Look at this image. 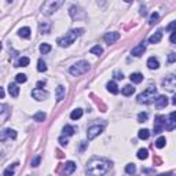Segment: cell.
I'll return each instance as SVG.
<instances>
[{"label":"cell","instance_id":"6da1fadb","mask_svg":"<svg viewBox=\"0 0 176 176\" xmlns=\"http://www.w3.org/2000/svg\"><path fill=\"white\" fill-rule=\"evenodd\" d=\"M111 166L110 160L102 157H92L87 164V172L91 175H105Z\"/></svg>","mask_w":176,"mask_h":176},{"label":"cell","instance_id":"7a4b0ae2","mask_svg":"<svg viewBox=\"0 0 176 176\" xmlns=\"http://www.w3.org/2000/svg\"><path fill=\"white\" fill-rule=\"evenodd\" d=\"M157 99V88L153 85L147 87L142 94L138 95V103H143V105H150Z\"/></svg>","mask_w":176,"mask_h":176},{"label":"cell","instance_id":"3957f363","mask_svg":"<svg viewBox=\"0 0 176 176\" xmlns=\"http://www.w3.org/2000/svg\"><path fill=\"white\" fill-rule=\"evenodd\" d=\"M83 32H84V29H81V28L73 29V30H70L69 33H66V36L59 37V39H58V44L61 47H69L70 44H73V41H74L80 35H83Z\"/></svg>","mask_w":176,"mask_h":176},{"label":"cell","instance_id":"277c9868","mask_svg":"<svg viewBox=\"0 0 176 176\" xmlns=\"http://www.w3.org/2000/svg\"><path fill=\"white\" fill-rule=\"evenodd\" d=\"M65 0H46L41 7V13L44 15H52L57 10H59Z\"/></svg>","mask_w":176,"mask_h":176},{"label":"cell","instance_id":"5b68a950","mask_svg":"<svg viewBox=\"0 0 176 176\" xmlns=\"http://www.w3.org/2000/svg\"><path fill=\"white\" fill-rule=\"evenodd\" d=\"M90 70V63L87 61H80L70 68V74L73 76H81Z\"/></svg>","mask_w":176,"mask_h":176},{"label":"cell","instance_id":"8992f818","mask_svg":"<svg viewBox=\"0 0 176 176\" xmlns=\"http://www.w3.org/2000/svg\"><path fill=\"white\" fill-rule=\"evenodd\" d=\"M103 128H105V124H101V125L99 124H94V125L88 127V130H87V138H88V140L95 139L103 131Z\"/></svg>","mask_w":176,"mask_h":176},{"label":"cell","instance_id":"52a82bcc","mask_svg":"<svg viewBox=\"0 0 176 176\" xmlns=\"http://www.w3.org/2000/svg\"><path fill=\"white\" fill-rule=\"evenodd\" d=\"M69 15L72 17V19H84L85 18V13H84L83 10L80 7H77V6H72V7L69 8Z\"/></svg>","mask_w":176,"mask_h":176},{"label":"cell","instance_id":"ba28073f","mask_svg":"<svg viewBox=\"0 0 176 176\" xmlns=\"http://www.w3.org/2000/svg\"><path fill=\"white\" fill-rule=\"evenodd\" d=\"M162 87L166 91H175L176 90V76H168L162 80Z\"/></svg>","mask_w":176,"mask_h":176},{"label":"cell","instance_id":"9c48e42d","mask_svg":"<svg viewBox=\"0 0 176 176\" xmlns=\"http://www.w3.org/2000/svg\"><path fill=\"white\" fill-rule=\"evenodd\" d=\"M165 128V116H157L155 117V121H154V128H153V131H154V133H160L162 132V130Z\"/></svg>","mask_w":176,"mask_h":176},{"label":"cell","instance_id":"30bf717a","mask_svg":"<svg viewBox=\"0 0 176 176\" xmlns=\"http://www.w3.org/2000/svg\"><path fill=\"white\" fill-rule=\"evenodd\" d=\"M32 96L36 99V101H44V99H47L48 98V92L44 90H41V88H36V90L32 91Z\"/></svg>","mask_w":176,"mask_h":176},{"label":"cell","instance_id":"8fae6325","mask_svg":"<svg viewBox=\"0 0 176 176\" xmlns=\"http://www.w3.org/2000/svg\"><path fill=\"white\" fill-rule=\"evenodd\" d=\"M105 41L110 46V44H113V43H116L117 40L120 39V33H117V32H111V33H106L105 35Z\"/></svg>","mask_w":176,"mask_h":176},{"label":"cell","instance_id":"7c38bea8","mask_svg":"<svg viewBox=\"0 0 176 176\" xmlns=\"http://www.w3.org/2000/svg\"><path fill=\"white\" fill-rule=\"evenodd\" d=\"M146 51V46H144L143 43L138 44L136 47H133L132 51H131V54L133 55V57H140V55H143V52Z\"/></svg>","mask_w":176,"mask_h":176},{"label":"cell","instance_id":"4fadbf2b","mask_svg":"<svg viewBox=\"0 0 176 176\" xmlns=\"http://www.w3.org/2000/svg\"><path fill=\"white\" fill-rule=\"evenodd\" d=\"M166 105H168V98L165 95H160V96L155 99V106L157 109H164L166 108Z\"/></svg>","mask_w":176,"mask_h":176},{"label":"cell","instance_id":"5bb4252c","mask_svg":"<svg viewBox=\"0 0 176 176\" xmlns=\"http://www.w3.org/2000/svg\"><path fill=\"white\" fill-rule=\"evenodd\" d=\"M7 138H10V139H15V138H17V132H15L14 130H10V128H8V130H4L3 132H1V140L4 142Z\"/></svg>","mask_w":176,"mask_h":176},{"label":"cell","instance_id":"9a60e30c","mask_svg":"<svg viewBox=\"0 0 176 176\" xmlns=\"http://www.w3.org/2000/svg\"><path fill=\"white\" fill-rule=\"evenodd\" d=\"M50 29H51V22H48V21L40 22L39 30H40L41 35H44V33H50Z\"/></svg>","mask_w":176,"mask_h":176},{"label":"cell","instance_id":"2e32d148","mask_svg":"<svg viewBox=\"0 0 176 176\" xmlns=\"http://www.w3.org/2000/svg\"><path fill=\"white\" fill-rule=\"evenodd\" d=\"M147 68L151 69V70H155V69L160 68V62H158L157 58H154V57L149 58L147 59Z\"/></svg>","mask_w":176,"mask_h":176},{"label":"cell","instance_id":"e0dca14e","mask_svg":"<svg viewBox=\"0 0 176 176\" xmlns=\"http://www.w3.org/2000/svg\"><path fill=\"white\" fill-rule=\"evenodd\" d=\"M8 92H10V95L13 98H17L19 95V88L17 84L14 83H10V85H8Z\"/></svg>","mask_w":176,"mask_h":176},{"label":"cell","instance_id":"ac0fdd59","mask_svg":"<svg viewBox=\"0 0 176 176\" xmlns=\"http://www.w3.org/2000/svg\"><path fill=\"white\" fill-rule=\"evenodd\" d=\"M161 39H162V33L158 30V32H155L154 35H151V36L149 37V41H150L151 44H157L161 41Z\"/></svg>","mask_w":176,"mask_h":176},{"label":"cell","instance_id":"d6986e66","mask_svg":"<svg viewBox=\"0 0 176 176\" xmlns=\"http://www.w3.org/2000/svg\"><path fill=\"white\" fill-rule=\"evenodd\" d=\"M76 171V164L73 161H68L65 164V169H63V172L66 173V175H70V173H73Z\"/></svg>","mask_w":176,"mask_h":176},{"label":"cell","instance_id":"ffe728a7","mask_svg":"<svg viewBox=\"0 0 176 176\" xmlns=\"http://www.w3.org/2000/svg\"><path fill=\"white\" fill-rule=\"evenodd\" d=\"M29 62H30V59H29L28 57H22V58H19L18 61H17L15 68H25V66L29 65Z\"/></svg>","mask_w":176,"mask_h":176},{"label":"cell","instance_id":"44dd1931","mask_svg":"<svg viewBox=\"0 0 176 176\" xmlns=\"http://www.w3.org/2000/svg\"><path fill=\"white\" fill-rule=\"evenodd\" d=\"M130 79H131V81H132V83L139 84V83H142V81H143V74H140V73H132V74L130 76Z\"/></svg>","mask_w":176,"mask_h":176},{"label":"cell","instance_id":"7402d4cb","mask_svg":"<svg viewBox=\"0 0 176 176\" xmlns=\"http://www.w3.org/2000/svg\"><path fill=\"white\" fill-rule=\"evenodd\" d=\"M63 96H65V87L58 85V88H57V101L61 102L62 99H63Z\"/></svg>","mask_w":176,"mask_h":176},{"label":"cell","instance_id":"603a6c76","mask_svg":"<svg viewBox=\"0 0 176 176\" xmlns=\"http://www.w3.org/2000/svg\"><path fill=\"white\" fill-rule=\"evenodd\" d=\"M74 132H76V127H72V125L63 127V135H65V136H72Z\"/></svg>","mask_w":176,"mask_h":176},{"label":"cell","instance_id":"cb8c5ba5","mask_svg":"<svg viewBox=\"0 0 176 176\" xmlns=\"http://www.w3.org/2000/svg\"><path fill=\"white\" fill-rule=\"evenodd\" d=\"M81 116H83V109H74V110L70 113V119L72 120H79Z\"/></svg>","mask_w":176,"mask_h":176},{"label":"cell","instance_id":"d4e9b609","mask_svg":"<svg viewBox=\"0 0 176 176\" xmlns=\"http://www.w3.org/2000/svg\"><path fill=\"white\" fill-rule=\"evenodd\" d=\"M106 87H108V90L110 91L111 94H114V95L116 94H119V87H117V84H116L114 81H109Z\"/></svg>","mask_w":176,"mask_h":176},{"label":"cell","instance_id":"484cf974","mask_svg":"<svg viewBox=\"0 0 176 176\" xmlns=\"http://www.w3.org/2000/svg\"><path fill=\"white\" fill-rule=\"evenodd\" d=\"M133 92H135V88L132 85H125L122 88V95H125V96H131Z\"/></svg>","mask_w":176,"mask_h":176},{"label":"cell","instance_id":"4316f807","mask_svg":"<svg viewBox=\"0 0 176 176\" xmlns=\"http://www.w3.org/2000/svg\"><path fill=\"white\" fill-rule=\"evenodd\" d=\"M175 128H176V121H173V120H171V119L165 120V130L166 131H172V130H175Z\"/></svg>","mask_w":176,"mask_h":176},{"label":"cell","instance_id":"83f0119b","mask_svg":"<svg viewBox=\"0 0 176 176\" xmlns=\"http://www.w3.org/2000/svg\"><path fill=\"white\" fill-rule=\"evenodd\" d=\"M19 36L21 37H24V39H29L30 37V29L29 28H22V29H19Z\"/></svg>","mask_w":176,"mask_h":176},{"label":"cell","instance_id":"f1b7e54d","mask_svg":"<svg viewBox=\"0 0 176 176\" xmlns=\"http://www.w3.org/2000/svg\"><path fill=\"white\" fill-rule=\"evenodd\" d=\"M33 119H35V121L43 122L44 120H46V113H44V111H37L36 114L33 116Z\"/></svg>","mask_w":176,"mask_h":176},{"label":"cell","instance_id":"f546056e","mask_svg":"<svg viewBox=\"0 0 176 176\" xmlns=\"http://www.w3.org/2000/svg\"><path fill=\"white\" fill-rule=\"evenodd\" d=\"M138 136H139L140 139H143V140L149 139V138H150V131L149 130H140L139 133H138Z\"/></svg>","mask_w":176,"mask_h":176},{"label":"cell","instance_id":"4dcf8cb0","mask_svg":"<svg viewBox=\"0 0 176 176\" xmlns=\"http://www.w3.org/2000/svg\"><path fill=\"white\" fill-rule=\"evenodd\" d=\"M50 51H51V46H50V44H47V43L40 44V52H41V54H48Z\"/></svg>","mask_w":176,"mask_h":176},{"label":"cell","instance_id":"1f68e13d","mask_svg":"<svg viewBox=\"0 0 176 176\" xmlns=\"http://www.w3.org/2000/svg\"><path fill=\"white\" fill-rule=\"evenodd\" d=\"M165 143H166V139L164 136H161V138H158L157 140H155V147H158V149H162L164 146H165Z\"/></svg>","mask_w":176,"mask_h":176},{"label":"cell","instance_id":"d6a6232c","mask_svg":"<svg viewBox=\"0 0 176 176\" xmlns=\"http://www.w3.org/2000/svg\"><path fill=\"white\" fill-rule=\"evenodd\" d=\"M147 154H149L147 149H140V150L138 151V158H139V160H146V158H147Z\"/></svg>","mask_w":176,"mask_h":176},{"label":"cell","instance_id":"836d02e7","mask_svg":"<svg viewBox=\"0 0 176 176\" xmlns=\"http://www.w3.org/2000/svg\"><path fill=\"white\" fill-rule=\"evenodd\" d=\"M125 172L128 173V175H133V173L136 172V166H135V164H128V165L125 166Z\"/></svg>","mask_w":176,"mask_h":176},{"label":"cell","instance_id":"e575fe53","mask_svg":"<svg viewBox=\"0 0 176 176\" xmlns=\"http://www.w3.org/2000/svg\"><path fill=\"white\" fill-rule=\"evenodd\" d=\"M37 70L39 72H46L47 70V65L43 59H39V62H37Z\"/></svg>","mask_w":176,"mask_h":176},{"label":"cell","instance_id":"d590c367","mask_svg":"<svg viewBox=\"0 0 176 176\" xmlns=\"http://www.w3.org/2000/svg\"><path fill=\"white\" fill-rule=\"evenodd\" d=\"M17 165H18V164H14L13 166H8V168H7V169H6V171L3 172V175H4V176L14 175V172H15V166H17Z\"/></svg>","mask_w":176,"mask_h":176},{"label":"cell","instance_id":"8d00e7d4","mask_svg":"<svg viewBox=\"0 0 176 176\" xmlns=\"http://www.w3.org/2000/svg\"><path fill=\"white\" fill-rule=\"evenodd\" d=\"M102 52H103V50H102V47H99V46H95L91 48V54H94V55H101Z\"/></svg>","mask_w":176,"mask_h":176},{"label":"cell","instance_id":"74e56055","mask_svg":"<svg viewBox=\"0 0 176 176\" xmlns=\"http://www.w3.org/2000/svg\"><path fill=\"white\" fill-rule=\"evenodd\" d=\"M26 76L25 74H22V73H19V74H17L15 76V81L17 83H26Z\"/></svg>","mask_w":176,"mask_h":176},{"label":"cell","instance_id":"f35d334b","mask_svg":"<svg viewBox=\"0 0 176 176\" xmlns=\"http://www.w3.org/2000/svg\"><path fill=\"white\" fill-rule=\"evenodd\" d=\"M147 113H139L138 114V122H146L147 121Z\"/></svg>","mask_w":176,"mask_h":176},{"label":"cell","instance_id":"ab89813d","mask_svg":"<svg viewBox=\"0 0 176 176\" xmlns=\"http://www.w3.org/2000/svg\"><path fill=\"white\" fill-rule=\"evenodd\" d=\"M158 18H160V15H158V13H153L150 17V19H149V22H150V25H154L155 22L158 21Z\"/></svg>","mask_w":176,"mask_h":176},{"label":"cell","instance_id":"60d3db41","mask_svg":"<svg viewBox=\"0 0 176 176\" xmlns=\"http://www.w3.org/2000/svg\"><path fill=\"white\" fill-rule=\"evenodd\" d=\"M40 161H41V157H40V155H36V157L32 160V166H39Z\"/></svg>","mask_w":176,"mask_h":176},{"label":"cell","instance_id":"b9f144b4","mask_svg":"<svg viewBox=\"0 0 176 176\" xmlns=\"http://www.w3.org/2000/svg\"><path fill=\"white\" fill-rule=\"evenodd\" d=\"M58 142L61 143V146H68V143H69V142H68V138H65V135L59 138V139H58Z\"/></svg>","mask_w":176,"mask_h":176},{"label":"cell","instance_id":"7bdbcfd3","mask_svg":"<svg viewBox=\"0 0 176 176\" xmlns=\"http://www.w3.org/2000/svg\"><path fill=\"white\" fill-rule=\"evenodd\" d=\"M166 30L168 32H172V30H176V21H173V22H171L168 26H166Z\"/></svg>","mask_w":176,"mask_h":176},{"label":"cell","instance_id":"ee69618b","mask_svg":"<svg viewBox=\"0 0 176 176\" xmlns=\"http://www.w3.org/2000/svg\"><path fill=\"white\" fill-rule=\"evenodd\" d=\"M168 62H169V63L176 62V54H175V52H171V54L168 55Z\"/></svg>","mask_w":176,"mask_h":176},{"label":"cell","instance_id":"f6af8a7d","mask_svg":"<svg viewBox=\"0 0 176 176\" xmlns=\"http://www.w3.org/2000/svg\"><path fill=\"white\" fill-rule=\"evenodd\" d=\"M113 77H114L116 80H122L124 79V74H122L121 72H114L113 73Z\"/></svg>","mask_w":176,"mask_h":176},{"label":"cell","instance_id":"bcb514c9","mask_svg":"<svg viewBox=\"0 0 176 176\" xmlns=\"http://www.w3.org/2000/svg\"><path fill=\"white\" fill-rule=\"evenodd\" d=\"M169 40H171V43L176 44V32H175V33H172V35H171V37H169Z\"/></svg>","mask_w":176,"mask_h":176},{"label":"cell","instance_id":"7dc6e473","mask_svg":"<svg viewBox=\"0 0 176 176\" xmlns=\"http://www.w3.org/2000/svg\"><path fill=\"white\" fill-rule=\"evenodd\" d=\"M87 142H81V146H80V151H81V153H83L84 150H85V147H87Z\"/></svg>","mask_w":176,"mask_h":176},{"label":"cell","instance_id":"c3c4849f","mask_svg":"<svg viewBox=\"0 0 176 176\" xmlns=\"http://www.w3.org/2000/svg\"><path fill=\"white\" fill-rule=\"evenodd\" d=\"M169 119L173 120V121H176V111H172V113L169 114Z\"/></svg>","mask_w":176,"mask_h":176},{"label":"cell","instance_id":"681fc988","mask_svg":"<svg viewBox=\"0 0 176 176\" xmlns=\"http://www.w3.org/2000/svg\"><path fill=\"white\" fill-rule=\"evenodd\" d=\"M44 85H46V81H39L37 83V88H43Z\"/></svg>","mask_w":176,"mask_h":176},{"label":"cell","instance_id":"f907efd6","mask_svg":"<svg viewBox=\"0 0 176 176\" xmlns=\"http://www.w3.org/2000/svg\"><path fill=\"white\" fill-rule=\"evenodd\" d=\"M140 14H142V15H146V8H144V7L140 8Z\"/></svg>","mask_w":176,"mask_h":176},{"label":"cell","instance_id":"816d5d0a","mask_svg":"<svg viewBox=\"0 0 176 176\" xmlns=\"http://www.w3.org/2000/svg\"><path fill=\"white\" fill-rule=\"evenodd\" d=\"M142 172H144V173H150V172H154V171H153V169H143Z\"/></svg>","mask_w":176,"mask_h":176},{"label":"cell","instance_id":"f5cc1de1","mask_svg":"<svg viewBox=\"0 0 176 176\" xmlns=\"http://www.w3.org/2000/svg\"><path fill=\"white\" fill-rule=\"evenodd\" d=\"M172 103L176 106V94H175V95H173V98H172Z\"/></svg>","mask_w":176,"mask_h":176},{"label":"cell","instance_id":"db71d44e","mask_svg":"<svg viewBox=\"0 0 176 176\" xmlns=\"http://www.w3.org/2000/svg\"><path fill=\"white\" fill-rule=\"evenodd\" d=\"M0 96L4 98V90H3V88H1V91H0Z\"/></svg>","mask_w":176,"mask_h":176},{"label":"cell","instance_id":"11a10c76","mask_svg":"<svg viewBox=\"0 0 176 176\" xmlns=\"http://www.w3.org/2000/svg\"><path fill=\"white\" fill-rule=\"evenodd\" d=\"M124 1H127V3H131V1H132V0H124Z\"/></svg>","mask_w":176,"mask_h":176},{"label":"cell","instance_id":"9f6ffc18","mask_svg":"<svg viewBox=\"0 0 176 176\" xmlns=\"http://www.w3.org/2000/svg\"><path fill=\"white\" fill-rule=\"evenodd\" d=\"M7 1H8V3H11V1H13V0H7Z\"/></svg>","mask_w":176,"mask_h":176}]
</instances>
